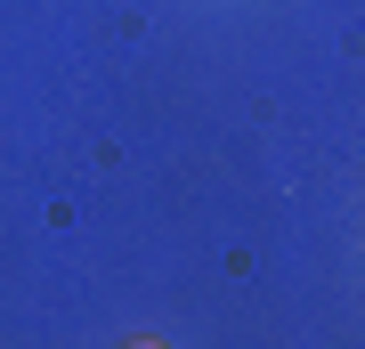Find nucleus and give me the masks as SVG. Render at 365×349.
I'll use <instances>...</instances> for the list:
<instances>
[{
	"label": "nucleus",
	"mask_w": 365,
	"mask_h": 349,
	"mask_svg": "<svg viewBox=\"0 0 365 349\" xmlns=\"http://www.w3.org/2000/svg\"><path fill=\"white\" fill-rule=\"evenodd\" d=\"M130 349H155V341H130Z\"/></svg>",
	"instance_id": "f257e3e1"
}]
</instances>
